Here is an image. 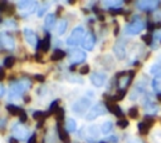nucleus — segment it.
<instances>
[{
	"mask_svg": "<svg viewBox=\"0 0 161 143\" xmlns=\"http://www.w3.org/2000/svg\"><path fill=\"white\" fill-rule=\"evenodd\" d=\"M84 36H86L84 29H83L82 26H78V28H75V29L72 31L70 36L67 39V43H68L69 45H78L80 41H83Z\"/></svg>",
	"mask_w": 161,
	"mask_h": 143,
	"instance_id": "obj_1",
	"label": "nucleus"
},
{
	"mask_svg": "<svg viewBox=\"0 0 161 143\" xmlns=\"http://www.w3.org/2000/svg\"><path fill=\"white\" fill-rule=\"evenodd\" d=\"M89 105H91L89 99H87V98H80V99H78V100L72 105V110H73L74 113H77V114H80V113H84V112L88 109Z\"/></svg>",
	"mask_w": 161,
	"mask_h": 143,
	"instance_id": "obj_2",
	"label": "nucleus"
},
{
	"mask_svg": "<svg viewBox=\"0 0 161 143\" xmlns=\"http://www.w3.org/2000/svg\"><path fill=\"white\" fill-rule=\"evenodd\" d=\"M106 110H107V109H106L102 104H96V105L92 107L91 110L87 113L86 119H87V120H93V119H96L97 117H99L101 114H104Z\"/></svg>",
	"mask_w": 161,
	"mask_h": 143,
	"instance_id": "obj_3",
	"label": "nucleus"
},
{
	"mask_svg": "<svg viewBox=\"0 0 161 143\" xmlns=\"http://www.w3.org/2000/svg\"><path fill=\"white\" fill-rule=\"evenodd\" d=\"M143 28H145V25H143L142 20H135V21H132L131 24L127 25L126 33H127V34H131V35H135V34L141 33V30H142Z\"/></svg>",
	"mask_w": 161,
	"mask_h": 143,
	"instance_id": "obj_4",
	"label": "nucleus"
},
{
	"mask_svg": "<svg viewBox=\"0 0 161 143\" xmlns=\"http://www.w3.org/2000/svg\"><path fill=\"white\" fill-rule=\"evenodd\" d=\"M86 59V53L79 50V49H74L69 53V60L72 64H77V63H80Z\"/></svg>",
	"mask_w": 161,
	"mask_h": 143,
	"instance_id": "obj_5",
	"label": "nucleus"
},
{
	"mask_svg": "<svg viewBox=\"0 0 161 143\" xmlns=\"http://www.w3.org/2000/svg\"><path fill=\"white\" fill-rule=\"evenodd\" d=\"M137 8L141 9V10H155L158 5V1H150V0H142V1H137L136 3Z\"/></svg>",
	"mask_w": 161,
	"mask_h": 143,
	"instance_id": "obj_6",
	"label": "nucleus"
},
{
	"mask_svg": "<svg viewBox=\"0 0 161 143\" xmlns=\"http://www.w3.org/2000/svg\"><path fill=\"white\" fill-rule=\"evenodd\" d=\"M89 78H91L92 84L96 85V87H102L106 82V75L102 74V73H92Z\"/></svg>",
	"mask_w": 161,
	"mask_h": 143,
	"instance_id": "obj_7",
	"label": "nucleus"
},
{
	"mask_svg": "<svg viewBox=\"0 0 161 143\" xmlns=\"http://www.w3.org/2000/svg\"><path fill=\"white\" fill-rule=\"evenodd\" d=\"M123 74H125V73H119V74H117V77L121 78V80H119V87H122V88L125 89V88L128 87L130 83L132 82V79H133V77H135V72H128V73H127V77H122Z\"/></svg>",
	"mask_w": 161,
	"mask_h": 143,
	"instance_id": "obj_8",
	"label": "nucleus"
},
{
	"mask_svg": "<svg viewBox=\"0 0 161 143\" xmlns=\"http://www.w3.org/2000/svg\"><path fill=\"white\" fill-rule=\"evenodd\" d=\"M94 43H96V38H94V35H93L92 33H88V34L84 36V39H83V41H82V45H83L84 49H87V50H92L93 46H94Z\"/></svg>",
	"mask_w": 161,
	"mask_h": 143,
	"instance_id": "obj_9",
	"label": "nucleus"
},
{
	"mask_svg": "<svg viewBox=\"0 0 161 143\" xmlns=\"http://www.w3.org/2000/svg\"><path fill=\"white\" fill-rule=\"evenodd\" d=\"M106 107H107V110H109V112L113 113L116 117H118V118L122 119L123 113H122L121 108H119L117 104H114V103H112V102H106Z\"/></svg>",
	"mask_w": 161,
	"mask_h": 143,
	"instance_id": "obj_10",
	"label": "nucleus"
},
{
	"mask_svg": "<svg viewBox=\"0 0 161 143\" xmlns=\"http://www.w3.org/2000/svg\"><path fill=\"white\" fill-rule=\"evenodd\" d=\"M24 35H25V40L30 44V45H35L36 44V36H35V34H34V31L33 30H30V29H24Z\"/></svg>",
	"mask_w": 161,
	"mask_h": 143,
	"instance_id": "obj_11",
	"label": "nucleus"
},
{
	"mask_svg": "<svg viewBox=\"0 0 161 143\" xmlns=\"http://www.w3.org/2000/svg\"><path fill=\"white\" fill-rule=\"evenodd\" d=\"M38 48L42 49L44 53H47L49 50V48H50V35L49 34L45 35V38L43 39V41H39L38 43Z\"/></svg>",
	"mask_w": 161,
	"mask_h": 143,
	"instance_id": "obj_12",
	"label": "nucleus"
},
{
	"mask_svg": "<svg viewBox=\"0 0 161 143\" xmlns=\"http://www.w3.org/2000/svg\"><path fill=\"white\" fill-rule=\"evenodd\" d=\"M87 137H88V140L89 142H94L96 140V138H97V134H98V132H97V128H96V125H91L89 128H88V130H87Z\"/></svg>",
	"mask_w": 161,
	"mask_h": 143,
	"instance_id": "obj_13",
	"label": "nucleus"
},
{
	"mask_svg": "<svg viewBox=\"0 0 161 143\" xmlns=\"http://www.w3.org/2000/svg\"><path fill=\"white\" fill-rule=\"evenodd\" d=\"M55 26V15L54 14H48L45 16V28L47 29H53Z\"/></svg>",
	"mask_w": 161,
	"mask_h": 143,
	"instance_id": "obj_14",
	"label": "nucleus"
},
{
	"mask_svg": "<svg viewBox=\"0 0 161 143\" xmlns=\"http://www.w3.org/2000/svg\"><path fill=\"white\" fill-rule=\"evenodd\" d=\"M58 134H59V138L63 143H69L70 139H69V135H68V132L65 129H63L60 125L58 127Z\"/></svg>",
	"mask_w": 161,
	"mask_h": 143,
	"instance_id": "obj_15",
	"label": "nucleus"
},
{
	"mask_svg": "<svg viewBox=\"0 0 161 143\" xmlns=\"http://www.w3.org/2000/svg\"><path fill=\"white\" fill-rule=\"evenodd\" d=\"M113 50H114V53H116V55H117V58L118 59H123L125 58V48H123V45H119V44H116V46L113 48Z\"/></svg>",
	"mask_w": 161,
	"mask_h": 143,
	"instance_id": "obj_16",
	"label": "nucleus"
},
{
	"mask_svg": "<svg viewBox=\"0 0 161 143\" xmlns=\"http://www.w3.org/2000/svg\"><path fill=\"white\" fill-rule=\"evenodd\" d=\"M65 127H67V132H74L77 129V123H75L74 119L68 118L65 120Z\"/></svg>",
	"mask_w": 161,
	"mask_h": 143,
	"instance_id": "obj_17",
	"label": "nucleus"
},
{
	"mask_svg": "<svg viewBox=\"0 0 161 143\" xmlns=\"http://www.w3.org/2000/svg\"><path fill=\"white\" fill-rule=\"evenodd\" d=\"M6 109H8V112H9L10 114H13V115H20V113L23 112L21 108H19V107H16V105H13V104H9V105L6 107Z\"/></svg>",
	"mask_w": 161,
	"mask_h": 143,
	"instance_id": "obj_18",
	"label": "nucleus"
},
{
	"mask_svg": "<svg viewBox=\"0 0 161 143\" xmlns=\"http://www.w3.org/2000/svg\"><path fill=\"white\" fill-rule=\"evenodd\" d=\"M64 56H65V53H64L63 50H60V49H57V50L52 54V58H50V59H52L53 61H57V60L63 59Z\"/></svg>",
	"mask_w": 161,
	"mask_h": 143,
	"instance_id": "obj_19",
	"label": "nucleus"
},
{
	"mask_svg": "<svg viewBox=\"0 0 161 143\" xmlns=\"http://www.w3.org/2000/svg\"><path fill=\"white\" fill-rule=\"evenodd\" d=\"M111 130H112V122L107 120V122H104V123L101 125V132H102L103 134H108Z\"/></svg>",
	"mask_w": 161,
	"mask_h": 143,
	"instance_id": "obj_20",
	"label": "nucleus"
},
{
	"mask_svg": "<svg viewBox=\"0 0 161 143\" xmlns=\"http://www.w3.org/2000/svg\"><path fill=\"white\" fill-rule=\"evenodd\" d=\"M150 73L153 74V75H156V77H158V78H161V65H158V64L152 65L150 68Z\"/></svg>",
	"mask_w": 161,
	"mask_h": 143,
	"instance_id": "obj_21",
	"label": "nucleus"
},
{
	"mask_svg": "<svg viewBox=\"0 0 161 143\" xmlns=\"http://www.w3.org/2000/svg\"><path fill=\"white\" fill-rule=\"evenodd\" d=\"M152 142L153 143H161V129H157L152 133Z\"/></svg>",
	"mask_w": 161,
	"mask_h": 143,
	"instance_id": "obj_22",
	"label": "nucleus"
},
{
	"mask_svg": "<svg viewBox=\"0 0 161 143\" xmlns=\"http://www.w3.org/2000/svg\"><path fill=\"white\" fill-rule=\"evenodd\" d=\"M67 30V21L65 20H60L58 24V34H63Z\"/></svg>",
	"mask_w": 161,
	"mask_h": 143,
	"instance_id": "obj_23",
	"label": "nucleus"
},
{
	"mask_svg": "<svg viewBox=\"0 0 161 143\" xmlns=\"http://www.w3.org/2000/svg\"><path fill=\"white\" fill-rule=\"evenodd\" d=\"M14 63H15V58H14V56H8V58H5V60H4L5 68H11V66L14 65Z\"/></svg>",
	"mask_w": 161,
	"mask_h": 143,
	"instance_id": "obj_24",
	"label": "nucleus"
},
{
	"mask_svg": "<svg viewBox=\"0 0 161 143\" xmlns=\"http://www.w3.org/2000/svg\"><path fill=\"white\" fill-rule=\"evenodd\" d=\"M137 127H138V130H140V133H141V134H147V133H148V129H150V128H148L143 122L138 123V125H137Z\"/></svg>",
	"mask_w": 161,
	"mask_h": 143,
	"instance_id": "obj_25",
	"label": "nucleus"
},
{
	"mask_svg": "<svg viewBox=\"0 0 161 143\" xmlns=\"http://www.w3.org/2000/svg\"><path fill=\"white\" fill-rule=\"evenodd\" d=\"M128 115L131 117V118H137L138 117V109L136 108V107H132V108H130V110H128Z\"/></svg>",
	"mask_w": 161,
	"mask_h": 143,
	"instance_id": "obj_26",
	"label": "nucleus"
},
{
	"mask_svg": "<svg viewBox=\"0 0 161 143\" xmlns=\"http://www.w3.org/2000/svg\"><path fill=\"white\" fill-rule=\"evenodd\" d=\"M125 94H126V89H122V90H118V93L112 98V100H119V99H123V97H125Z\"/></svg>",
	"mask_w": 161,
	"mask_h": 143,
	"instance_id": "obj_27",
	"label": "nucleus"
},
{
	"mask_svg": "<svg viewBox=\"0 0 161 143\" xmlns=\"http://www.w3.org/2000/svg\"><path fill=\"white\" fill-rule=\"evenodd\" d=\"M152 87H153V89H155L156 92H161V80H158V79H153V82H152Z\"/></svg>",
	"mask_w": 161,
	"mask_h": 143,
	"instance_id": "obj_28",
	"label": "nucleus"
},
{
	"mask_svg": "<svg viewBox=\"0 0 161 143\" xmlns=\"http://www.w3.org/2000/svg\"><path fill=\"white\" fill-rule=\"evenodd\" d=\"M48 114H45V113H43V112H34V114H33V118L34 119H36V120H39V119H43V118H45Z\"/></svg>",
	"mask_w": 161,
	"mask_h": 143,
	"instance_id": "obj_29",
	"label": "nucleus"
},
{
	"mask_svg": "<svg viewBox=\"0 0 161 143\" xmlns=\"http://www.w3.org/2000/svg\"><path fill=\"white\" fill-rule=\"evenodd\" d=\"M58 108H59V107H58V100L53 102V103L50 104V108H49V113H55Z\"/></svg>",
	"mask_w": 161,
	"mask_h": 143,
	"instance_id": "obj_30",
	"label": "nucleus"
},
{
	"mask_svg": "<svg viewBox=\"0 0 161 143\" xmlns=\"http://www.w3.org/2000/svg\"><path fill=\"white\" fill-rule=\"evenodd\" d=\"M117 125L119 128H126V127H128V120H126V119H118Z\"/></svg>",
	"mask_w": 161,
	"mask_h": 143,
	"instance_id": "obj_31",
	"label": "nucleus"
},
{
	"mask_svg": "<svg viewBox=\"0 0 161 143\" xmlns=\"http://www.w3.org/2000/svg\"><path fill=\"white\" fill-rule=\"evenodd\" d=\"M142 40L147 44V45H150L151 43H152V38L148 35V34H146V35H142Z\"/></svg>",
	"mask_w": 161,
	"mask_h": 143,
	"instance_id": "obj_32",
	"label": "nucleus"
},
{
	"mask_svg": "<svg viewBox=\"0 0 161 143\" xmlns=\"http://www.w3.org/2000/svg\"><path fill=\"white\" fill-rule=\"evenodd\" d=\"M79 73H80V74H88V73H89V66H88V65L80 66V69H79Z\"/></svg>",
	"mask_w": 161,
	"mask_h": 143,
	"instance_id": "obj_33",
	"label": "nucleus"
},
{
	"mask_svg": "<svg viewBox=\"0 0 161 143\" xmlns=\"http://www.w3.org/2000/svg\"><path fill=\"white\" fill-rule=\"evenodd\" d=\"M14 10H15V6H13V5H8V8H6L5 13H6L8 15H11V14L14 13Z\"/></svg>",
	"mask_w": 161,
	"mask_h": 143,
	"instance_id": "obj_34",
	"label": "nucleus"
},
{
	"mask_svg": "<svg viewBox=\"0 0 161 143\" xmlns=\"http://www.w3.org/2000/svg\"><path fill=\"white\" fill-rule=\"evenodd\" d=\"M19 117H20V122H23V123H24V122H26V119H28V115H26V113H25L24 110L20 113V115H19Z\"/></svg>",
	"mask_w": 161,
	"mask_h": 143,
	"instance_id": "obj_35",
	"label": "nucleus"
},
{
	"mask_svg": "<svg viewBox=\"0 0 161 143\" xmlns=\"http://www.w3.org/2000/svg\"><path fill=\"white\" fill-rule=\"evenodd\" d=\"M143 123H145V124H146V125L150 128V127L153 124V119H152V118H146V119L143 120Z\"/></svg>",
	"mask_w": 161,
	"mask_h": 143,
	"instance_id": "obj_36",
	"label": "nucleus"
},
{
	"mask_svg": "<svg viewBox=\"0 0 161 143\" xmlns=\"http://www.w3.org/2000/svg\"><path fill=\"white\" fill-rule=\"evenodd\" d=\"M106 5H121L119 1H104Z\"/></svg>",
	"mask_w": 161,
	"mask_h": 143,
	"instance_id": "obj_37",
	"label": "nucleus"
},
{
	"mask_svg": "<svg viewBox=\"0 0 161 143\" xmlns=\"http://www.w3.org/2000/svg\"><path fill=\"white\" fill-rule=\"evenodd\" d=\"M35 79H36L38 82H44L45 78H44V75H42V74H36V75H35Z\"/></svg>",
	"mask_w": 161,
	"mask_h": 143,
	"instance_id": "obj_38",
	"label": "nucleus"
},
{
	"mask_svg": "<svg viewBox=\"0 0 161 143\" xmlns=\"http://www.w3.org/2000/svg\"><path fill=\"white\" fill-rule=\"evenodd\" d=\"M28 143H36V135H35V134H33V135L29 138Z\"/></svg>",
	"mask_w": 161,
	"mask_h": 143,
	"instance_id": "obj_39",
	"label": "nucleus"
},
{
	"mask_svg": "<svg viewBox=\"0 0 161 143\" xmlns=\"http://www.w3.org/2000/svg\"><path fill=\"white\" fill-rule=\"evenodd\" d=\"M4 78H5V70L4 68H0V82L4 80Z\"/></svg>",
	"mask_w": 161,
	"mask_h": 143,
	"instance_id": "obj_40",
	"label": "nucleus"
},
{
	"mask_svg": "<svg viewBox=\"0 0 161 143\" xmlns=\"http://www.w3.org/2000/svg\"><path fill=\"white\" fill-rule=\"evenodd\" d=\"M111 13L112 14H119V13H122V9H111Z\"/></svg>",
	"mask_w": 161,
	"mask_h": 143,
	"instance_id": "obj_41",
	"label": "nucleus"
},
{
	"mask_svg": "<svg viewBox=\"0 0 161 143\" xmlns=\"http://www.w3.org/2000/svg\"><path fill=\"white\" fill-rule=\"evenodd\" d=\"M153 28H155V24H153V23H147V30L151 31Z\"/></svg>",
	"mask_w": 161,
	"mask_h": 143,
	"instance_id": "obj_42",
	"label": "nucleus"
},
{
	"mask_svg": "<svg viewBox=\"0 0 161 143\" xmlns=\"http://www.w3.org/2000/svg\"><path fill=\"white\" fill-rule=\"evenodd\" d=\"M128 143H142V140L138 139V138H133V139H131Z\"/></svg>",
	"mask_w": 161,
	"mask_h": 143,
	"instance_id": "obj_43",
	"label": "nucleus"
},
{
	"mask_svg": "<svg viewBox=\"0 0 161 143\" xmlns=\"http://www.w3.org/2000/svg\"><path fill=\"white\" fill-rule=\"evenodd\" d=\"M109 140H111V142H117V138H116L114 135H112V138L109 137Z\"/></svg>",
	"mask_w": 161,
	"mask_h": 143,
	"instance_id": "obj_44",
	"label": "nucleus"
},
{
	"mask_svg": "<svg viewBox=\"0 0 161 143\" xmlns=\"http://www.w3.org/2000/svg\"><path fill=\"white\" fill-rule=\"evenodd\" d=\"M24 102H25V103H29V102H30V98H29V97H25V98H24Z\"/></svg>",
	"mask_w": 161,
	"mask_h": 143,
	"instance_id": "obj_45",
	"label": "nucleus"
},
{
	"mask_svg": "<svg viewBox=\"0 0 161 143\" xmlns=\"http://www.w3.org/2000/svg\"><path fill=\"white\" fill-rule=\"evenodd\" d=\"M10 143H18V140L15 138H10Z\"/></svg>",
	"mask_w": 161,
	"mask_h": 143,
	"instance_id": "obj_46",
	"label": "nucleus"
},
{
	"mask_svg": "<svg viewBox=\"0 0 161 143\" xmlns=\"http://www.w3.org/2000/svg\"><path fill=\"white\" fill-rule=\"evenodd\" d=\"M98 19H99V20H103L104 18H103V15H98Z\"/></svg>",
	"mask_w": 161,
	"mask_h": 143,
	"instance_id": "obj_47",
	"label": "nucleus"
},
{
	"mask_svg": "<svg viewBox=\"0 0 161 143\" xmlns=\"http://www.w3.org/2000/svg\"><path fill=\"white\" fill-rule=\"evenodd\" d=\"M155 28H161V23H157V24H156V26H155Z\"/></svg>",
	"mask_w": 161,
	"mask_h": 143,
	"instance_id": "obj_48",
	"label": "nucleus"
},
{
	"mask_svg": "<svg viewBox=\"0 0 161 143\" xmlns=\"http://www.w3.org/2000/svg\"><path fill=\"white\" fill-rule=\"evenodd\" d=\"M157 98H158V100L161 102V94H158V95H157Z\"/></svg>",
	"mask_w": 161,
	"mask_h": 143,
	"instance_id": "obj_49",
	"label": "nucleus"
},
{
	"mask_svg": "<svg viewBox=\"0 0 161 143\" xmlns=\"http://www.w3.org/2000/svg\"><path fill=\"white\" fill-rule=\"evenodd\" d=\"M158 36H160V40H161V34H160V35H158Z\"/></svg>",
	"mask_w": 161,
	"mask_h": 143,
	"instance_id": "obj_50",
	"label": "nucleus"
}]
</instances>
